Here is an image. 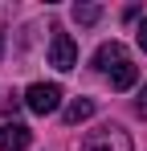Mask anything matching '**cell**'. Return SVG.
Instances as JSON below:
<instances>
[{
  "instance_id": "9c48e42d",
  "label": "cell",
  "mask_w": 147,
  "mask_h": 151,
  "mask_svg": "<svg viewBox=\"0 0 147 151\" xmlns=\"http://www.w3.org/2000/svg\"><path fill=\"white\" fill-rule=\"evenodd\" d=\"M0 53H4V33H0Z\"/></svg>"
},
{
  "instance_id": "8992f818",
  "label": "cell",
  "mask_w": 147,
  "mask_h": 151,
  "mask_svg": "<svg viewBox=\"0 0 147 151\" xmlns=\"http://www.w3.org/2000/svg\"><path fill=\"white\" fill-rule=\"evenodd\" d=\"M98 106H94V98H78V102H70L66 106V123H82V119H90Z\"/></svg>"
},
{
  "instance_id": "7a4b0ae2",
  "label": "cell",
  "mask_w": 147,
  "mask_h": 151,
  "mask_svg": "<svg viewBox=\"0 0 147 151\" xmlns=\"http://www.w3.org/2000/svg\"><path fill=\"white\" fill-rule=\"evenodd\" d=\"M57 102H61V86H57V82H37V86H29V94H24V106H29L33 114H53Z\"/></svg>"
},
{
  "instance_id": "30bf717a",
  "label": "cell",
  "mask_w": 147,
  "mask_h": 151,
  "mask_svg": "<svg viewBox=\"0 0 147 151\" xmlns=\"http://www.w3.org/2000/svg\"><path fill=\"white\" fill-rule=\"evenodd\" d=\"M143 106H147V86H143Z\"/></svg>"
},
{
  "instance_id": "5b68a950",
  "label": "cell",
  "mask_w": 147,
  "mask_h": 151,
  "mask_svg": "<svg viewBox=\"0 0 147 151\" xmlns=\"http://www.w3.org/2000/svg\"><path fill=\"white\" fill-rule=\"evenodd\" d=\"M24 147H29V127H21V123L0 127V151H24Z\"/></svg>"
},
{
  "instance_id": "277c9868",
  "label": "cell",
  "mask_w": 147,
  "mask_h": 151,
  "mask_svg": "<svg viewBox=\"0 0 147 151\" xmlns=\"http://www.w3.org/2000/svg\"><path fill=\"white\" fill-rule=\"evenodd\" d=\"M82 151H131V135H122V131H94Z\"/></svg>"
},
{
  "instance_id": "ba28073f",
  "label": "cell",
  "mask_w": 147,
  "mask_h": 151,
  "mask_svg": "<svg viewBox=\"0 0 147 151\" xmlns=\"http://www.w3.org/2000/svg\"><path fill=\"white\" fill-rule=\"evenodd\" d=\"M139 45H143V53H147V17H143V25H139Z\"/></svg>"
},
{
  "instance_id": "6da1fadb",
  "label": "cell",
  "mask_w": 147,
  "mask_h": 151,
  "mask_svg": "<svg viewBox=\"0 0 147 151\" xmlns=\"http://www.w3.org/2000/svg\"><path fill=\"white\" fill-rule=\"evenodd\" d=\"M94 65L110 78V86H115V90H131V86H135V78H139V70L131 65V57H127V45H122V41H106V45H98Z\"/></svg>"
},
{
  "instance_id": "3957f363",
  "label": "cell",
  "mask_w": 147,
  "mask_h": 151,
  "mask_svg": "<svg viewBox=\"0 0 147 151\" xmlns=\"http://www.w3.org/2000/svg\"><path fill=\"white\" fill-rule=\"evenodd\" d=\"M49 65H57V70H74L78 65V45L70 41V33H53V41H49Z\"/></svg>"
},
{
  "instance_id": "52a82bcc",
  "label": "cell",
  "mask_w": 147,
  "mask_h": 151,
  "mask_svg": "<svg viewBox=\"0 0 147 151\" xmlns=\"http://www.w3.org/2000/svg\"><path fill=\"white\" fill-rule=\"evenodd\" d=\"M98 17H102V8H94V4H82V8H74V21H78V25H94Z\"/></svg>"
}]
</instances>
